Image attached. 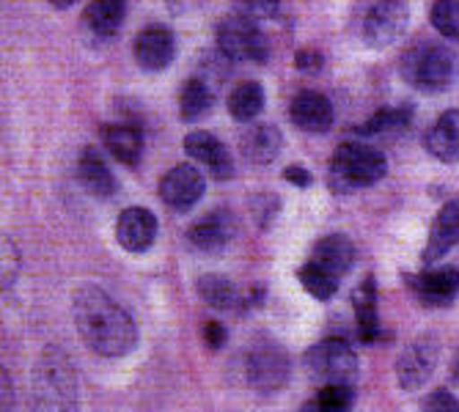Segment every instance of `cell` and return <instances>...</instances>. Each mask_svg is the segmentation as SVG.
Returning <instances> with one entry per match:
<instances>
[{
    "label": "cell",
    "instance_id": "obj_15",
    "mask_svg": "<svg viewBox=\"0 0 459 412\" xmlns=\"http://www.w3.org/2000/svg\"><path fill=\"white\" fill-rule=\"evenodd\" d=\"M185 154L201 165H206L210 168V174L215 179H229L234 174V165H231V154L229 149L221 143V138H215L212 133H190L185 138Z\"/></svg>",
    "mask_w": 459,
    "mask_h": 412
},
{
    "label": "cell",
    "instance_id": "obj_21",
    "mask_svg": "<svg viewBox=\"0 0 459 412\" xmlns=\"http://www.w3.org/2000/svg\"><path fill=\"white\" fill-rule=\"evenodd\" d=\"M427 151L440 162H456L459 159V107L446 110L424 138Z\"/></svg>",
    "mask_w": 459,
    "mask_h": 412
},
{
    "label": "cell",
    "instance_id": "obj_19",
    "mask_svg": "<svg viewBox=\"0 0 459 412\" xmlns=\"http://www.w3.org/2000/svg\"><path fill=\"white\" fill-rule=\"evenodd\" d=\"M311 262L319 264L322 270L333 272L336 278L347 275L355 264V245L350 236L344 234H327L322 236L316 245H314V251H311Z\"/></svg>",
    "mask_w": 459,
    "mask_h": 412
},
{
    "label": "cell",
    "instance_id": "obj_14",
    "mask_svg": "<svg viewBox=\"0 0 459 412\" xmlns=\"http://www.w3.org/2000/svg\"><path fill=\"white\" fill-rule=\"evenodd\" d=\"M291 124L303 133H327L333 127V105L319 91H300L289 105Z\"/></svg>",
    "mask_w": 459,
    "mask_h": 412
},
{
    "label": "cell",
    "instance_id": "obj_30",
    "mask_svg": "<svg viewBox=\"0 0 459 412\" xmlns=\"http://www.w3.org/2000/svg\"><path fill=\"white\" fill-rule=\"evenodd\" d=\"M429 22L440 36L459 41V0H435L429 9Z\"/></svg>",
    "mask_w": 459,
    "mask_h": 412
},
{
    "label": "cell",
    "instance_id": "obj_2",
    "mask_svg": "<svg viewBox=\"0 0 459 412\" xmlns=\"http://www.w3.org/2000/svg\"><path fill=\"white\" fill-rule=\"evenodd\" d=\"M33 412H80V382L72 357L50 344L39 355L30 374Z\"/></svg>",
    "mask_w": 459,
    "mask_h": 412
},
{
    "label": "cell",
    "instance_id": "obj_37",
    "mask_svg": "<svg viewBox=\"0 0 459 412\" xmlns=\"http://www.w3.org/2000/svg\"><path fill=\"white\" fill-rule=\"evenodd\" d=\"M283 179L289 185H295V187H311V182H314V176L303 168V165H286V168H283Z\"/></svg>",
    "mask_w": 459,
    "mask_h": 412
},
{
    "label": "cell",
    "instance_id": "obj_33",
    "mask_svg": "<svg viewBox=\"0 0 459 412\" xmlns=\"http://www.w3.org/2000/svg\"><path fill=\"white\" fill-rule=\"evenodd\" d=\"M234 4H237V14L250 20L273 17L278 12V0H234Z\"/></svg>",
    "mask_w": 459,
    "mask_h": 412
},
{
    "label": "cell",
    "instance_id": "obj_5",
    "mask_svg": "<svg viewBox=\"0 0 459 412\" xmlns=\"http://www.w3.org/2000/svg\"><path fill=\"white\" fill-rule=\"evenodd\" d=\"M303 365L308 377L319 385H355L360 374L355 349L342 339H325L314 344L306 352Z\"/></svg>",
    "mask_w": 459,
    "mask_h": 412
},
{
    "label": "cell",
    "instance_id": "obj_26",
    "mask_svg": "<svg viewBox=\"0 0 459 412\" xmlns=\"http://www.w3.org/2000/svg\"><path fill=\"white\" fill-rule=\"evenodd\" d=\"M195 292L198 297L206 303V305H212L218 311H231L239 305V292H237V286L226 278V275H201L195 280Z\"/></svg>",
    "mask_w": 459,
    "mask_h": 412
},
{
    "label": "cell",
    "instance_id": "obj_27",
    "mask_svg": "<svg viewBox=\"0 0 459 412\" xmlns=\"http://www.w3.org/2000/svg\"><path fill=\"white\" fill-rule=\"evenodd\" d=\"M212 107V89L201 77H190L179 94V113L185 121H198Z\"/></svg>",
    "mask_w": 459,
    "mask_h": 412
},
{
    "label": "cell",
    "instance_id": "obj_23",
    "mask_svg": "<svg viewBox=\"0 0 459 412\" xmlns=\"http://www.w3.org/2000/svg\"><path fill=\"white\" fill-rule=\"evenodd\" d=\"M102 143L121 165H130V168H135L143 154V138L130 124H110V127H102Z\"/></svg>",
    "mask_w": 459,
    "mask_h": 412
},
{
    "label": "cell",
    "instance_id": "obj_36",
    "mask_svg": "<svg viewBox=\"0 0 459 412\" xmlns=\"http://www.w3.org/2000/svg\"><path fill=\"white\" fill-rule=\"evenodd\" d=\"M322 64H325L322 53H319V50H311V47H306V50H300V53L295 56V66H298L300 72H308V74H316V72L322 69Z\"/></svg>",
    "mask_w": 459,
    "mask_h": 412
},
{
    "label": "cell",
    "instance_id": "obj_4",
    "mask_svg": "<svg viewBox=\"0 0 459 412\" xmlns=\"http://www.w3.org/2000/svg\"><path fill=\"white\" fill-rule=\"evenodd\" d=\"M456 74V61L451 50L435 41H419L402 56V77L415 91L440 94L446 91Z\"/></svg>",
    "mask_w": 459,
    "mask_h": 412
},
{
    "label": "cell",
    "instance_id": "obj_3",
    "mask_svg": "<svg viewBox=\"0 0 459 412\" xmlns=\"http://www.w3.org/2000/svg\"><path fill=\"white\" fill-rule=\"evenodd\" d=\"M388 174V162L380 149L360 141H347L333 151L327 185L336 195H350L355 190L377 185Z\"/></svg>",
    "mask_w": 459,
    "mask_h": 412
},
{
    "label": "cell",
    "instance_id": "obj_25",
    "mask_svg": "<svg viewBox=\"0 0 459 412\" xmlns=\"http://www.w3.org/2000/svg\"><path fill=\"white\" fill-rule=\"evenodd\" d=\"M264 107V89L256 80H242L229 94V113L234 121H254Z\"/></svg>",
    "mask_w": 459,
    "mask_h": 412
},
{
    "label": "cell",
    "instance_id": "obj_22",
    "mask_svg": "<svg viewBox=\"0 0 459 412\" xmlns=\"http://www.w3.org/2000/svg\"><path fill=\"white\" fill-rule=\"evenodd\" d=\"M283 149V135L273 124H259V127L242 133L239 138V151L247 162L254 165H270Z\"/></svg>",
    "mask_w": 459,
    "mask_h": 412
},
{
    "label": "cell",
    "instance_id": "obj_34",
    "mask_svg": "<svg viewBox=\"0 0 459 412\" xmlns=\"http://www.w3.org/2000/svg\"><path fill=\"white\" fill-rule=\"evenodd\" d=\"M424 412H459V399L448 391H435L424 399Z\"/></svg>",
    "mask_w": 459,
    "mask_h": 412
},
{
    "label": "cell",
    "instance_id": "obj_7",
    "mask_svg": "<svg viewBox=\"0 0 459 412\" xmlns=\"http://www.w3.org/2000/svg\"><path fill=\"white\" fill-rule=\"evenodd\" d=\"M242 368H245L247 385L267 393V391H281L289 382L291 360L275 341H264V344L250 347Z\"/></svg>",
    "mask_w": 459,
    "mask_h": 412
},
{
    "label": "cell",
    "instance_id": "obj_24",
    "mask_svg": "<svg viewBox=\"0 0 459 412\" xmlns=\"http://www.w3.org/2000/svg\"><path fill=\"white\" fill-rule=\"evenodd\" d=\"M124 17H127V4L124 0H91L86 12H82V25L94 36L108 39L121 28Z\"/></svg>",
    "mask_w": 459,
    "mask_h": 412
},
{
    "label": "cell",
    "instance_id": "obj_31",
    "mask_svg": "<svg viewBox=\"0 0 459 412\" xmlns=\"http://www.w3.org/2000/svg\"><path fill=\"white\" fill-rule=\"evenodd\" d=\"M314 401L322 412H352L355 385H322Z\"/></svg>",
    "mask_w": 459,
    "mask_h": 412
},
{
    "label": "cell",
    "instance_id": "obj_9",
    "mask_svg": "<svg viewBox=\"0 0 459 412\" xmlns=\"http://www.w3.org/2000/svg\"><path fill=\"white\" fill-rule=\"evenodd\" d=\"M440 357V344L432 336H421L404 347L396 360V380L404 391H415L429 382Z\"/></svg>",
    "mask_w": 459,
    "mask_h": 412
},
{
    "label": "cell",
    "instance_id": "obj_32",
    "mask_svg": "<svg viewBox=\"0 0 459 412\" xmlns=\"http://www.w3.org/2000/svg\"><path fill=\"white\" fill-rule=\"evenodd\" d=\"M278 210H281V201L278 195H270V193H262L250 201V212H254V220L259 223V228H267L273 218L278 215Z\"/></svg>",
    "mask_w": 459,
    "mask_h": 412
},
{
    "label": "cell",
    "instance_id": "obj_1",
    "mask_svg": "<svg viewBox=\"0 0 459 412\" xmlns=\"http://www.w3.org/2000/svg\"><path fill=\"white\" fill-rule=\"evenodd\" d=\"M72 316L80 339L102 357H124L138 344V327L105 288L86 283L72 297Z\"/></svg>",
    "mask_w": 459,
    "mask_h": 412
},
{
    "label": "cell",
    "instance_id": "obj_28",
    "mask_svg": "<svg viewBox=\"0 0 459 412\" xmlns=\"http://www.w3.org/2000/svg\"><path fill=\"white\" fill-rule=\"evenodd\" d=\"M298 280L303 283L306 292H308L314 300H319V303L330 300L333 295L339 292V278L333 275V272H327V270H322V267L314 264V262H308V264H303V267L298 270Z\"/></svg>",
    "mask_w": 459,
    "mask_h": 412
},
{
    "label": "cell",
    "instance_id": "obj_38",
    "mask_svg": "<svg viewBox=\"0 0 459 412\" xmlns=\"http://www.w3.org/2000/svg\"><path fill=\"white\" fill-rule=\"evenodd\" d=\"M4 412H9V374L4 371Z\"/></svg>",
    "mask_w": 459,
    "mask_h": 412
},
{
    "label": "cell",
    "instance_id": "obj_8",
    "mask_svg": "<svg viewBox=\"0 0 459 412\" xmlns=\"http://www.w3.org/2000/svg\"><path fill=\"white\" fill-rule=\"evenodd\" d=\"M407 6L402 0H377L363 17V41L374 50L391 47L407 30Z\"/></svg>",
    "mask_w": 459,
    "mask_h": 412
},
{
    "label": "cell",
    "instance_id": "obj_41",
    "mask_svg": "<svg viewBox=\"0 0 459 412\" xmlns=\"http://www.w3.org/2000/svg\"><path fill=\"white\" fill-rule=\"evenodd\" d=\"M48 4H53L56 9H69V6L74 4V0H48Z\"/></svg>",
    "mask_w": 459,
    "mask_h": 412
},
{
    "label": "cell",
    "instance_id": "obj_35",
    "mask_svg": "<svg viewBox=\"0 0 459 412\" xmlns=\"http://www.w3.org/2000/svg\"><path fill=\"white\" fill-rule=\"evenodd\" d=\"M226 341H229V330H226L221 322H206V324H204V344L210 347L212 352L223 349Z\"/></svg>",
    "mask_w": 459,
    "mask_h": 412
},
{
    "label": "cell",
    "instance_id": "obj_13",
    "mask_svg": "<svg viewBox=\"0 0 459 412\" xmlns=\"http://www.w3.org/2000/svg\"><path fill=\"white\" fill-rule=\"evenodd\" d=\"M135 61L141 69L146 72H160L165 69L174 56H177V39L169 28H146L135 36V45H133Z\"/></svg>",
    "mask_w": 459,
    "mask_h": 412
},
{
    "label": "cell",
    "instance_id": "obj_18",
    "mask_svg": "<svg viewBox=\"0 0 459 412\" xmlns=\"http://www.w3.org/2000/svg\"><path fill=\"white\" fill-rule=\"evenodd\" d=\"M456 245H459V198L448 201L437 212V218L432 223V231H429V239H427V247L421 253L424 264H435L437 259H443Z\"/></svg>",
    "mask_w": 459,
    "mask_h": 412
},
{
    "label": "cell",
    "instance_id": "obj_16",
    "mask_svg": "<svg viewBox=\"0 0 459 412\" xmlns=\"http://www.w3.org/2000/svg\"><path fill=\"white\" fill-rule=\"evenodd\" d=\"M352 308L358 322V336L363 344H377L383 339L380 311H377V280L366 275L352 292Z\"/></svg>",
    "mask_w": 459,
    "mask_h": 412
},
{
    "label": "cell",
    "instance_id": "obj_10",
    "mask_svg": "<svg viewBox=\"0 0 459 412\" xmlns=\"http://www.w3.org/2000/svg\"><path fill=\"white\" fill-rule=\"evenodd\" d=\"M206 190L204 174L190 162L174 165V168L160 179V198L174 212H187L201 201Z\"/></svg>",
    "mask_w": 459,
    "mask_h": 412
},
{
    "label": "cell",
    "instance_id": "obj_11",
    "mask_svg": "<svg viewBox=\"0 0 459 412\" xmlns=\"http://www.w3.org/2000/svg\"><path fill=\"white\" fill-rule=\"evenodd\" d=\"M404 283L421 305L446 308L459 295V270L440 267V270H427L419 275H404Z\"/></svg>",
    "mask_w": 459,
    "mask_h": 412
},
{
    "label": "cell",
    "instance_id": "obj_39",
    "mask_svg": "<svg viewBox=\"0 0 459 412\" xmlns=\"http://www.w3.org/2000/svg\"><path fill=\"white\" fill-rule=\"evenodd\" d=\"M298 412H322V409H319V404H316V401L311 399V401H306V404H303V407H300Z\"/></svg>",
    "mask_w": 459,
    "mask_h": 412
},
{
    "label": "cell",
    "instance_id": "obj_12",
    "mask_svg": "<svg viewBox=\"0 0 459 412\" xmlns=\"http://www.w3.org/2000/svg\"><path fill=\"white\" fill-rule=\"evenodd\" d=\"M157 239V218L143 206H130L116 220V242L127 253H146Z\"/></svg>",
    "mask_w": 459,
    "mask_h": 412
},
{
    "label": "cell",
    "instance_id": "obj_20",
    "mask_svg": "<svg viewBox=\"0 0 459 412\" xmlns=\"http://www.w3.org/2000/svg\"><path fill=\"white\" fill-rule=\"evenodd\" d=\"M77 179L94 198H110L116 193V176L108 168V162L102 159L100 149L86 146L77 159Z\"/></svg>",
    "mask_w": 459,
    "mask_h": 412
},
{
    "label": "cell",
    "instance_id": "obj_40",
    "mask_svg": "<svg viewBox=\"0 0 459 412\" xmlns=\"http://www.w3.org/2000/svg\"><path fill=\"white\" fill-rule=\"evenodd\" d=\"M451 380H454V385H459V355H456V360L451 365Z\"/></svg>",
    "mask_w": 459,
    "mask_h": 412
},
{
    "label": "cell",
    "instance_id": "obj_29",
    "mask_svg": "<svg viewBox=\"0 0 459 412\" xmlns=\"http://www.w3.org/2000/svg\"><path fill=\"white\" fill-rule=\"evenodd\" d=\"M410 124V107H383L374 113L366 124L355 127L358 135H385V133H396Z\"/></svg>",
    "mask_w": 459,
    "mask_h": 412
},
{
    "label": "cell",
    "instance_id": "obj_6",
    "mask_svg": "<svg viewBox=\"0 0 459 412\" xmlns=\"http://www.w3.org/2000/svg\"><path fill=\"white\" fill-rule=\"evenodd\" d=\"M215 39H218V50L229 61L264 64L270 56L267 36L262 33V28H256V20L242 17V14H231L221 20Z\"/></svg>",
    "mask_w": 459,
    "mask_h": 412
},
{
    "label": "cell",
    "instance_id": "obj_17",
    "mask_svg": "<svg viewBox=\"0 0 459 412\" xmlns=\"http://www.w3.org/2000/svg\"><path fill=\"white\" fill-rule=\"evenodd\" d=\"M231 234H234V218L226 210H215L190 226L187 239L201 253H218L229 245Z\"/></svg>",
    "mask_w": 459,
    "mask_h": 412
}]
</instances>
